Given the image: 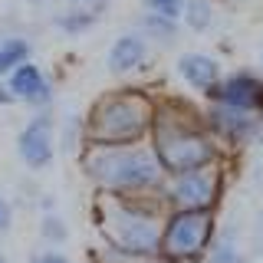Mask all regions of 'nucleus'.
I'll use <instances>...</instances> for the list:
<instances>
[{
    "mask_svg": "<svg viewBox=\"0 0 263 263\" xmlns=\"http://www.w3.org/2000/svg\"><path fill=\"white\" fill-rule=\"evenodd\" d=\"M148 145L164 168V175H178V171L187 168H201V164L230 158L204 125L201 105H194L184 96H158Z\"/></svg>",
    "mask_w": 263,
    "mask_h": 263,
    "instance_id": "f257e3e1",
    "label": "nucleus"
},
{
    "mask_svg": "<svg viewBox=\"0 0 263 263\" xmlns=\"http://www.w3.org/2000/svg\"><path fill=\"white\" fill-rule=\"evenodd\" d=\"M82 178L96 194H158L164 184V168L148 142L132 145H99L86 142L76 155Z\"/></svg>",
    "mask_w": 263,
    "mask_h": 263,
    "instance_id": "f03ea898",
    "label": "nucleus"
},
{
    "mask_svg": "<svg viewBox=\"0 0 263 263\" xmlns=\"http://www.w3.org/2000/svg\"><path fill=\"white\" fill-rule=\"evenodd\" d=\"M161 220V194H96L92 201V224L112 250L158 253Z\"/></svg>",
    "mask_w": 263,
    "mask_h": 263,
    "instance_id": "7ed1b4c3",
    "label": "nucleus"
},
{
    "mask_svg": "<svg viewBox=\"0 0 263 263\" xmlns=\"http://www.w3.org/2000/svg\"><path fill=\"white\" fill-rule=\"evenodd\" d=\"M158 96L145 86H119L96 99L82 115L86 142L99 145H132L148 142Z\"/></svg>",
    "mask_w": 263,
    "mask_h": 263,
    "instance_id": "20e7f679",
    "label": "nucleus"
},
{
    "mask_svg": "<svg viewBox=\"0 0 263 263\" xmlns=\"http://www.w3.org/2000/svg\"><path fill=\"white\" fill-rule=\"evenodd\" d=\"M227 161L230 158L168 175L158 191L164 211H220V204L227 197V181H230Z\"/></svg>",
    "mask_w": 263,
    "mask_h": 263,
    "instance_id": "39448f33",
    "label": "nucleus"
},
{
    "mask_svg": "<svg viewBox=\"0 0 263 263\" xmlns=\"http://www.w3.org/2000/svg\"><path fill=\"white\" fill-rule=\"evenodd\" d=\"M217 240V211H164L158 253L168 263H204Z\"/></svg>",
    "mask_w": 263,
    "mask_h": 263,
    "instance_id": "423d86ee",
    "label": "nucleus"
},
{
    "mask_svg": "<svg viewBox=\"0 0 263 263\" xmlns=\"http://www.w3.org/2000/svg\"><path fill=\"white\" fill-rule=\"evenodd\" d=\"M201 115H204V125H208V132L214 135V142L224 148L230 158H234V155H240L243 148H250L263 135V119H260V115L230 109V105L204 102L201 105Z\"/></svg>",
    "mask_w": 263,
    "mask_h": 263,
    "instance_id": "0eeeda50",
    "label": "nucleus"
},
{
    "mask_svg": "<svg viewBox=\"0 0 263 263\" xmlns=\"http://www.w3.org/2000/svg\"><path fill=\"white\" fill-rule=\"evenodd\" d=\"M201 102H220V105H230V109H240V112L263 119V72L247 69V66L243 69H230L220 76V82Z\"/></svg>",
    "mask_w": 263,
    "mask_h": 263,
    "instance_id": "6e6552de",
    "label": "nucleus"
},
{
    "mask_svg": "<svg viewBox=\"0 0 263 263\" xmlns=\"http://www.w3.org/2000/svg\"><path fill=\"white\" fill-rule=\"evenodd\" d=\"M56 122L49 109H40L27 119V125L16 135V155L30 171H46L56 158Z\"/></svg>",
    "mask_w": 263,
    "mask_h": 263,
    "instance_id": "1a4fd4ad",
    "label": "nucleus"
},
{
    "mask_svg": "<svg viewBox=\"0 0 263 263\" xmlns=\"http://www.w3.org/2000/svg\"><path fill=\"white\" fill-rule=\"evenodd\" d=\"M4 86L10 89V96H13V102H20V105H30L33 112H40V109H49L53 105V99H56V86H53V76L43 69L40 63H20L16 69H10L4 76Z\"/></svg>",
    "mask_w": 263,
    "mask_h": 263,
    "instance_id": "9d476101",
    "label": "nucleus"
},
{
    "mask_svg": "<svg viewBox=\"0 0 263 263\" xmlns=\"http://www.w3.org/2000/svg\"><path fill=\"white\" fill-rule=\"evenodd\" d=\"M148 60H152L148 40L138 30H128V33H119V36L112 40L109 53H105V69H109L115 79H128V76H135V72H142L148 66Z\"/></svg>",
    "mask_w": 263,
    "mask_h": 263,
    "instance_id": "9b49d317",
    "label": "nucleus"
},
{
    "mask_svg": "<svg viewBox=\"0 0 263 263\" xmlns=\"http://www.w3.org/2000/svg\"><path fill=\"white\" fill-rule=\"evenodd\" d=\"M175 72H178V79L184 82V86L191 89L194 96L204 99V96H208L211 89L220 82V76H224V66H220L217 56L204 53V49H187V53L178 56Z\"/></svg>",
    "mask_w": 263,
    "mask_h": 263,
    "instance_id": "f8f14e48",
    "label": "nucleus"
},
{
    "mask_svg": "<svg viewBox=\"0 0 263 263\" xmlns=\"http://www.w3.org/2000/svg\"><path fill=\"white\" fill-rule=\"evenodd\" d=\"M105 10H109V0H99V4H89V7H69L66 4V10L53 13V27L63 36H86L105 16Z\"/></svg>",
    "mask_w": 263,
    "mask_h": 263,
    "instance_id": "ddd939ff",
    "label": "nucleus"
},
{
    "mask_svg": "<svg viewBox=\"0 0 263 263\" xmlns=\"http://www.w3.org/2000/svg\"><path fill=\"white\" fill-rule=\"evenodd\" d=\"M135 30L148 40V46H175L184 27H181V20H171V16H158V13L142 10L135 16Z\"/></svg>",
    "mask_w": 263,
    "mask_h": 263,
    "instance_id": "4468645a",
    "label": "nucleus"
},
{
    "mask_svg": "<svg viewBox=\"0 0 263 263\" xmlns=\"http://www.w3.org/2000/svg\"><path fill=\"white\" fill-rule=\"evenodd\" d=\"M181 27L194 36H204L217 27V4L214 0H184L181 10Z\"/></svg>",
    "mask_w": 263,
    "mask_h": 263,
    "instance_id": "2eb2a0df",
    "label": "nucleus"
},
{
    "mask_svg": "<svg viewBox=\"0 0 263 263\" xmlns=\"http://www.w3.org/2000/svg\"><path fill=\"white\" fill-rule=\"evenodd\" d=\"M27 60H33V43L27 36H16V33L0 36V79H4L10 69H16L20 63H27Z\"/></svg>",
    "mask_w": 263,
    "mask_h": 263,
    "instance_id": "dca6fc26",
    "label": "nucleus"
},
{
    "mask_svg": "<svg viewBox=\"0 0 263 263\" xmlns=\"http://www.w3.org/2000/svg\"><path fill=\"white\" fill-rule=\"evenodd\" d=\"M92 263H168L161 253H125V250H112V247H99L89 253Z\"/></svg>",
    "mask_w": 263,
    "mask_h": 263,
    "instance_id": "f3484780",
    "label": "nucleus"
},
{
    "mask_svg": "<svg viewBox=\"0 0 263 263\" xmlns=\"http://www.w3.org/2000/svg\"><path fill=\"white\" fill-rule=\"evenodd\" d=\"M40 237L49 243H63V240H69V227H66V220L56 211H46L43 220H40Z\"/></svg>",
    "mask_w": 263,
    "mask_h": 263,
    "instance_id": "a211bd4d",
    "label": "nucleus"
},
{
    "mask_svg": "<svg viewBox=\"0 0 263 263\" xmlns=\"http://www.w3.org/2000/svg\"><path fill=\"white\" fill-rule=\"evenodd\" d=\"M204 263H243V257H240V250H237V243L230 240H224V237L217 234V240H214V247L208 250V260Z\"/></svg>",
    "mask_w": 263,
    "mask_h": 263,
    "instance_id": "6ab92c4d",
    "label": "nucleus"
},
{
    "mask_svg": "<svg viewBox=\"0 0 263 263\" xmlns=\"http://www.w3.org/2000/svg\"><path fill=\"white\" fill-rule=\"evenodd\" d=\"M82 145H86V125H82V115L66 119V125H63V148L72 152V155H79Z\"/></svg>",
    "mask_w": 263,
    "mask_h": 263,
    "instance_id": "aec40b11",
    "label": "nucleus"
},
{
    "mask_svg": "<svg viewBox=\"0 0 263 263\" xmlns=\"http://www.w3.org/2000/svg\"><path fill=\"white\" fill-rule=\"evenodd\" d=\"M142 10L158 13V16H171V20H181L184 0H142Z\"/></svg>",
    "mask_w": 263,
    "mask_h": 263,
    "instance_id": "412c9836",
    "label": "nucleus"
},
{
    "mask_svg": "<svg viewBox=\"0 0 263 263\" xmlns=\"http://www.w3.org/2000/svg\"><path fill=\"white\" fill-rule=\"evenodd\" d=\"M30 263H69V257L60 253V250H46V253H36Z\"/></svg>",
    "mask_w": 263,
    "mask_h": 263,
    "instance_id": "4be33fe9",
    "label": "nucleus"
},
{
    "mask_svg": "<svg viewBox=\"0 0 263 263\" xmlns=\"http://www.w3.org/2000/svg\"><path fill=\"white\" fill-rule=\"evenodd\" d=\"M10 220H13V211H10V204L0 197V230H7L10 227Z\"/></svg>",
    "mask_w": 263,
    "mask_h": 263,
    "instance_id": "5701e85b",
    "label": "nucleus"
},
{
    "mask_svg": "<svg viewBox=\"0 0 263 263\" xmlns=\"http://www.w3.org/2000/svg\"><path fill=\"white\" fill-rule=\"evenodd\" d=\"M0 105H4V109H7V105H16V102H13V96H10V89L4 86V79H0Z\"/></svg>",
    "mask_w": 263,
    "mask_h": 263,
    "instance_id": "b1692460",
    "label": "nucleus"
},
{
    "mask_svg": "<svg viewBox=\"0 0 263 263\" xmlns=\"http://www.w3.org/2000/svg\"><path fill=\"white\" fill-rule=\"evenodd\" d=\"M69 7H89V4H99V0H66Z\"/></svg>",
    "mask_w": 263,
    "mask_h": 263,
    "instance_id": "393cba45",
    "label": "nucleus"
},
{
    "mask_svg": "<svg viewBox=\"0 0 263 263\" xmlns=\"http://www.w3.org/2000/svg\"><path fill=\"white\" fill-rule=\"evenodd\" d=\"M23 4H33V7H43L46 0H23Z\"/></svg>",
    "mask_w": 263,
    "mask_h": 263,
    "instance_id": "a878e982",
    "label": "nucleus"
},
{
    "mask_svg": "<svg viewBox=\"0 0 263 263\" xmlns=\"http://www.w3.org/2000/svg\"><path fill=\"white\" fill-rule=\"evenodd\" d=\"M0 263H7V257H4V253H0Z\"/></svg>",
    "mask_w": 263,
    "mask_h": 263,
    "instance_id": "bb28decb",
    "label": "nucleus"
}]
</instances>
